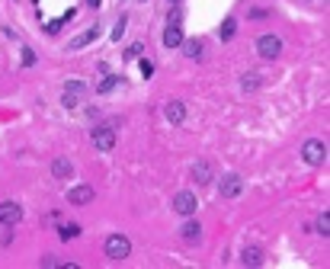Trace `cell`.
<instances>
[{"mask_svg": "<svg viewBox=\"0 0 330 269\" xmlns=\"http://www.w3.org/2000/svg\"><path fill=\"white\" fill-rule=\"evenodd\" d=\"M128 253H131V240H128L125 234H109V237H106V256H109L113 263L125 260Z\"/></svg>", "mask_w": 330, "mask_h": 269, "instance_id": "cell-1", "label": "cell"}, {"mask_svg": "<svg viewBox=\"0 0 330 269\" xmlns=\"http://www.w3.org/2000/svg\"><path fill=\"white\" fill-rule=\"evenodd\" d=\"M93 148L96 151H103V154H109L116 148V128L113 125H100V128H93Z\"/></svg>", "mask_w": 330, "mask_h": 269, "instance_id": "cell-2", "label": "cell"}, {"mask_svg": "<svg viewBox=\"0 0 330 269\" xmlns=\"http://www.w3.org/2000/svg\"><path fill=\"white\" fill-rule=\"evenodd\" d=\"M301 157H304V164H311V167L324 164V161H327V144H324V141H317V138H311L308 144H304Z\"/></svg>", "mask_w": 330, "mask_h": 269, "instance_id": "cell-3", "label": "cell"}, {"mask_svg": "<svg viewBox=\"0 0 330 269\" xmlns=\"http://www.w3.org/2000/svg\"><path fill=\"white\" fill-rule=\"evenodd\" d=\"M83 96H87V83H80V80H71L68 87H64V96H61V103H64L68 109H74Z\"/></svg>", "mask_w": 330, "mask_h": 269, "instance_id": "cell-4", "label": "cell"}, {"mask_svg": "<svg viewBox=\"0 0 330 269\" xmlns=\"http://www.w3.org/2000/svg\"><path fill=\"white\" fill-rule=\"evenodd\" d=\"M256 52H260L263 58H279L282 42H279V35H260V39H256Z\"/></svg>", "mask_w": 330, "mask_h": 269, "instance_id": "cell-5", "label": "cell"}, {"mask_svg": "<svg viewBox=\"0 0 330 269\" xmlns=\"http://www.w3.org/2000/svg\"><path fill=\"white\" fill-rule=\"evenodd\" d=\"M173 209H177L180 215H192L195 209H199V199H195V192H189V189L177 192V199H173Z\"/></svg>", "mask_w": 330, "mask_h": 269, "instance_id": "cell-6", "label": "cell"}, {"mask_svg": "<svg viewBox=\"0 0 330 269\" xmlns=\"http://www.w3.org/2000/svg\"><path fill=\"white\" fill-rule=\"evenodd\" d=\"M19 218H23V209L16 202H0V225L13 228V225H19Z\"/></svg>", "mask_w": 330, "mask_h": 269, "instance_id": "cell-7", "label": "cell"}, {"mask_svg": "<svg viewBox=\"0 0 330 269\" xmlns=\"http://www.w3.org/2000/svg\"><path fill=\"white\" fill-rule=\"evenodd\" d=\"M244 192V180L237 173H231L222 180V199H237V195Z\"/></svg>", "mask_w": 330, "mask_h": 269, "instance_id": "cell-8", "label": "cell"}, {"mask_svg": "<svg viewBox=\"0 0 330 269\" xmlns=\"http://www.w3.org/2000/svg\"><path fill=\"white\" fill-rule=\"evenodd\" d=\"M68 202L71 205H90L93 202V186H71L68 189Z\"/></svg>", "mask_w": 330, "mask_h": 269, "instance_id": "cell-9", "label": "cell"}, {"mask_svg": "<svg viewBox=\"0 0 330 269\" xmlns=\"http://www.w3.org/2000/svg\"><path fill=\"white\" fill-rule=\"evenodd\" d=\"M164 116H167L170 125H180V122L186 119V106H183L180 100H170V103H167V109H164Z\"/></svg>", "mask_w": 330, "mask_h": 269, "instance_id": "cell-10", "label": "cell"}, {"mask_svg": "<svg viewBox=\"0 0 330 269\" xmlns=\"http://www.w3.org/2000/svg\"><path fill=\"white\" fill-rule=\"evenodd\" d=\"M100 39V26H90V29H83L77 39H71V48H83V45H90Z\"/></svg>", "mask_w": 330, "mask_h": 269, "instance_id": "cell-11", "label": "cell"}, {"mask_svg": "<svg viewBox=\"0 0 330 269\" xmlns=\"http://www.w3.org/2000/svg\"><path fill=\"white\" fill-rule=\"evenodd\" d=\"M240 263H244V266H263V250H260V247H244Z\"/></svg>", "mask_w": 330, "mask_h": 269, "instance_id": "cell-12", "label": "cell"}, {"mask_svg": "<svg viewBox=\"0 0 330 269\" xmlns=\"http://www.w3.org/2000/svg\"><path fill=\"white\" fill-rule=\"evenodd\" d=\"M164 45H167V48H177V45H183V29L177 26V23L164 29Z\"/></svg>", "mask_w": 330, "mask_h": 269, "instance_id": "cell-13", "label": "cell"}, {"mask_svg": "<svg viewBox=\"0 0 330 269\" xmlns=\"http://www.w3.org/2000/svg\"><path fill=\"white\" fill-rule=\"evenodd\" d=\"M180 237L186 240V243H192V240H199L202 237V228H199V221H186L180 228Z\"/></svg>", "mask_w": 330, "mask_h": 269, "instance_id": "cell-14", "label": "cell"}, {"mask_svg": "<svg viewBox=\"0 0 330 269\" xmlns=\"http://www.w3.org/2000/svg\"><path fill=\"white\" fill-rule=\"evenodd\" d=\"M52 173H55L58 180H68L71 173H74V164H71V161H64V157H61V161H55V164H52Z\"/></svg>", "mask_w": 330, "mask_h": 269, "instance_id": "cell-15", "label": "cell"}, {"mask_svg": "<svg viewBox=\"0 0 330 269\" xmlns=\"http://www.w3.org/2000/svg\"><path fill=\"white\" fill-rule=\"evenodd\" d=\"M192 176H195V183H212V167L205 164V161H199L192 167Z\"/></svg>", "mask_w": 330, "mask_h": 269, "instance_id": "cell-16", "label": "cell"}, {"mask_svg": "<svg viewBox=\"0 0 330 269\" xmlns=\"http://www.w3.org/2000/svg\"><path fill=\"white\" fill-rule=\"evenodd\" d=\"M183 48H186V58H202L205 42L202 39H189V42H183Z\"/></svg>", "mask_w": 330, "mask_h": 269, "instance_id": "cell-17", "label": "cell"}, {"mask_svg": "<svg viewBox=\"0 0 330 269\" xmlns=\"http://www.w3.org/2000/svg\"><path fill=\"white\" fill-rule=\"evenodd\" d=\"M234 32H237V19H225L222 23V29H218V35L228 42V39H234Z\"/></svg>", "mask_w": 330, "mask_h": 269, "instance_id": "cell-18", "label": "cell"}, {"mask_svg": "<svg viewBox=\"0 0 330 269\" xmlns=\"http://www.w3.org/2000/svg\"><path fill=\"white\" fill-rule=\"evenodd\" d=\"M77 234H80V225H61L58 228V237L61 240H74Z\"/></svg>", "mask_w": 330, "mask_h": 269, "instance_id": "cell-19", "label": "cell"}, {"mask_svg": "<svg viewBox=\"0 0 330 269\" xmlns=\"http://www.w3.org/2000/svg\"><path fill=\"white\" fill-rule=\"evenodd\" d=\"M119 83V74H106V80H100V87H96V93H113Z\"/></svg>", "mask_w": 330, "mask_h": 269, "instance_id": "cell-20", "label": "cell"}, {"mask_svg": "<svg viewBox=\"0 0 330 269\" xmlns=\"http://www.w3.org/2000/svg\"><path fill=\"white\" fill-rule=\"evenodd\" d=\"M317 234H324V237L330 234V215H327V212L317 218Z\"/></svg>", "mask_w": 330, "mask_h": 269, "instance_id": "cell-21", "label": "cell"}, {"mask_svg": "<svg viewBox=\"0 0 330 269\" xmlns=\"http://www.w3.org/2000/svg\"><path fill=\"white\" fill-rule=\"evenodd\" d=\"M23 64H26V68L35 64V52H32V48H23Z\"/></svg>", "mask_w": 330, "mask_h": 269, "instance_id": "cell-22", "label": "cell"}, {"mask_svg": "<svg viewBox=\"0 0 330 269\" xmlns=\"http://www.w3.org/2000/svg\"><path fill=\"white\" fill-rule=\"evenodd\" d=\"M138 68H141V74H144V77H151V74H154V64H151L148 58H141V64H138Z\"/></svg>", "mask_w": 330, "mask_h": 269, "instance_id": "cell-23", "label": "cell"}, {"mask_svg": "<svg viewBox=\"0 0 330 269\" xmlns=\"http://www.w3.org/2000/svg\"><path fill=\"white\" fill-rule=\"evenodd\" d=\"M240 87H244V90H253V87H256V74H247V77L240 80Z\"/></svg>", "mask_w": 330, "mask_h": 269, "instance_id": "cell-24", "label": "cell"}, {"mask_svg": "<svg viewBox=\"0 0 330 269\" xmlns=\"http://www.w3.org/2000/svg\"><path fill=\"white\" fill-rule=\"evenodd\" d=\"M141 52H144V48H141V45H131V48H128V52H125V58H128V61H131V58H141Z\"/></svg>", "mask_w": 330, "mask_h": 269, "instance_id": "cell-25", "label": "cell"}, {"mask_svg": "<svg viewBox=\"0 0 330 269\" xmlns=\"http://www.w3.org/2000/svg\"><path fill=\"white\" fill-rule=\"evenodd\" d=\"M122 32H125V19H122V23H119V26H116V29H113V39H116V42H119V39H122Z\"/></svg>", "mask_w": 330, "mask_h": 269, "instance_id": "cell-26", "label": "cell"}, {"mask_svg": "<svg viewBox=\"0 0 330 269\" xmlns=\"http://www.w3.org/2000/svg\"><path fill=\"white\" fill-rule=\"evenodd\" d=\"M87 4H90V7H100V4H103V0H87Z\"/></svg>", "mask_w": 330, "mask_h": 269, "instance_id": "cell-27", "label": "cell"}, {"mask_svg": "<svg viewBox=\"0 0 330 269\" xmlns=\"http://www.w3.org/2000/svg\"><path fill=\"white\" fill-rule=\"evenodd\" d=\"M173 4H180V0H173Z\"/></svg>", "mask_w": 330, "mask_h": 269, "instance_id": "cell-28", "label": "cell"}]
</instances>
